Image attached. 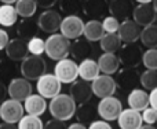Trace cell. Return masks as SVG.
Segmentation results:
<instances>
[{
    "label": "cell",
    "instance_id": "1",
    "mask_svg": "<svg viewBox=\"0 0 157 129\" xmlns=\"http://www.w3.org/2000/svg\"><path fill=\"white\" fill-rule=\"evenodd\" d=\"M76 107L77 105L71 98V95L68 94L57 95L55 98H52L48 105V110H50V114L52 116V118L59 120V121H65V122L68 120H71L72 117H75Z\"/></svg>",
    "mask_w": 157,
    "mask_h": 129
},
{
    "label": "cell",
    "instance_id": "2",
    "mask_svg": "<svg viewBox=\"0 0 157 129\" xmlns=\"http://www.w3.org/2000/svg\"><path fill=\"white\" fill-rule=\"evenodd\" d=\"M69 54H71V40H68L61 33L48 36L46 40V55L50 59L58 62L68 58Z\"/></svg>",
    "mask_w": 157,
    "mask_h": 129
},
{
    "label": "cell",
    "instance_id": "3",
    "mask_svg": "<svg viewBox=\"0 0 157 129\" xmlns=\"http://www.w3.org/2000/svg\"><path fill=\"white\" fill-rule=\"evenodd\" d=\"M22 77L29 81H37L47 73V62L41 55H28L19 64Z\"/></svg>",
    "mask_w": 157,
    "mask_h": 129
},
{
    "label": "cell",
    "instance_id": "4",
    "mask_svg": "<svg viewBox=\"0 0 157 129\" xmlns=\"http://www.w3.org/2000/svg\"><path fill=\"white\" fill-rule=\"evenodd\" d=\"M123 111V103L119 98L109 96L98 102V117L108 122L117 121L120 113Z\"/></svg>",
    "mask_w": 157,
    "mask_h": 129
},
{
    "label": "cell",
    "instance_id": "5",
    "mask_svg": "<svg viewBox=\"0 0 157 129\" xmlns=\"http://www.w3.org/2000/svg\"><path fill=\"white\" fill-rule=\"evenodd\" d=\"M142 57H144V51L135 43L121 46V48L117 52L120 66L123 67H134V69H136L142 63Z\"/></svg>",
    "mask_w": 157,
    "mask_h": 129
},
{
    "label": "cell",
    "instance_id": "6",
    "mask_svg": "<svg viewBox=\"0 0 157 129\" xmlns=\"http://www.w3.org/2000/svg\"><path fill=\"white\" fill-rule=\"evenodd\" d=\"M61 88H62V83L54 76V73H46L41 76L37 81H36V89L40 96L44 99H52L57 95L61 94Z\"/></svg>",
    "mask_w": 157,
    "mask_h": 129
},
{
    "label": "cell",
    "instance_id": "7",
    "mask_svg": "<svg viewBox=\"0 0 157 129\" xmlns=\"http://www.w3.org/2000/svg\"><path fill=\"white\" fill-rule=\"evenodd\" d=\"M54 76L62 84H73L78 78V64L69 58L58 61L54 66Z\"/></svg>",
    "mask_w": 157,
    "mask_h": 129
},
{
    "label": "cell",
    "instance_id": "8",
    "mask_svg": "<svg viewBox=\"0 0 157 129\" xmlns=\"http://www.w3.org/2000/svg\"><path fill=\"white\" fill-rule=\"evenodd\" d=\"M116 74V85L121 92L130 94L138 87V84H141V73L134 67H123Z\"/></svg>",
    "mask_w": 157,
    "mask_h": 129
},
{
    "label": "cell",
    "instance_id": "9",
    "mask_svg": "<svg viewBox=\"0 0 157 129\" xmlns=\"http://www.w3.org/2000/svg\"><path fill=\"white\" fill-rule=\"evenodd\" d=\"M24 105L18 100L14 99H6L0 105V120L7 124L17 125L24 117Z\"/></svg>",
    "mask_w": 157,
    "mask_h": 129
},
{
    "label": "cell",
    "instance_id": "10",
    "mask_svg": "<svg viewBox=\"0 0 157 129\" xmlns=\"http://www.w3.org/2000/svg\"><path fill=\"white\" fill-rule=\"evenodd\" d=\"M32 91L33 87L30 81L24 77H14L7 87V95L10 96V99L18 100L21 103H24L32 95Z\"/></svg>",
    "mask_w": 157,
    "mask_h": 129
},
{
    "label": "cell",
    "instance_id": "11",
    "mask_svg": "<svg viewBox=\"0 0 157 129\" xmlns=\"http://www.w3.org/2000/svg\"><path fill=\"white\" fill-rule=\"evenodd\" d=\"M91 89H92V95L99 98V99L113 96L114 92L117 91L116 80H114L112 76L99 74L91 83Z\"/></svg>",
    "mask_w": 157,
    "mask_h": 129
},
{
    "label": "cell",
    "instance_id": "12",
    "mask_svg": "<svg viewBox=\"0 0 157 129\" xmlns=\"http://www.w3.org/2000/svg\"><path fill=\"white\" fill-rule=\"evenodd\" d=\"M62 17L57 10H44L43 13L39 15L37 25L43 33H48V35H54L61 29V24H62Z\"/></svg>",
    "mask_w": 157,
    "mask_h": 129
},
{
    "label": "cell",
    "instance_id": "13",
    "mask_svg": "<svg viewBox=\"0 0 157 129\" xmlns=\"http://www.w3.org/2000/svg\"><path fill=\"white\" fill-rule=\"evenodd\" d=\"M61 35L68 40H77L84 33V22L78 15H66L62 19L59 29Z\"/></svg>",
    "mask_w": 157,
    "mask_h": 129
},
{
    "label": "cell",
    "instance_id": "14",
    "mask_svg": "<svg viewBox=\"0 0 157 129\" xmlns=\"http://www.w3.org/2000/svg\"><path fill=\"white\" fill-rule=\"evenodd\" d=\"M141 32H142V28L139 26L134 19H127V21H123L121 24H120L117 35H119L121 43L132 44V43H135L136 40H139Z\"/></svg>",
    "mask_w": 157,
    "mask_h": 129
},
{
    "label": "cell",
    "instance_id": "15",
    "mask_svg": "<svg viewBox=\"0 0 157 129\" xmlns=\"http://www.w3.org/2000/svg\"><path fill=\"white\" fill-rule=\"evenodd\" d=\"M69 95L75 100V103L83 105L86 102H90L92 99V89L91 83H87L84 80H76L73 84H71L69 88Z\"/></svg>",
    "mask_w": 157,
    "mask_h": 129
},
{
    "label": "cell",
    "instance_id": "16",
    "mask_svg": "<svg viewBox=\"0 0 157 129\" xmlns=\"http://www.w3.org/2000/svg\"><path fill=\"white\" fill-rule=\"evenodd\" d=\"M157 14L153 8V4H138L134 7L132 19L139 25L141 28H146L149 25H153L156 22Z\"/></svg>",
    "mask_w": 157,
    "mask_h": 129
},
{
    "label": "cell",
    "instance_id": "17",
    "mask_svg": "<svg viewBox=\"0 0 157 129\" xmlns=\"http://www.w3.org/2000/svg\"><path fill=\"white\" fill-rule=\"evenodd\" d=\"M6 54L7 58L13 62H22L25 58L29 55L28 51V41L22 40V39H10L7 47H6Z\"/></svg>",
    "mask_w": 157,
    "mask_h": 129
},
{
    "label": "cell",
    "instance_id": "18",
    "mask_svg": "<svg viewBox=\"0 0 157 129\" xmlns=\"http://www.w3.org/2000/svg\"><path fill=\"white\" fill-rule=\"evenodd\" d=\"M108 7L110 15L121 22L130 19V17L134 13V6L131 0H110L108 3Z\"/></svg>",
    "mask_w": 157,
    "mask_h": 129
},
{
    "label": "cell",
    "instance_id": "19",
    "mask_svg": "<svg viewBox=\"0 0 157 129\" xmlns=\"http://www.w3.org/2000/svg\"><path fill=\"white\" fill-rule=\"evenodd\" d=\"M117 124L120 129H139L144 125V121L139 111L132 109H123L117 118Z\"/></svg>",
    "mask_w": 157,
    "mask_h": 129
},
{
    "label": "cell",
    "instance_id": "20",
    "mask_svg": "<svg viewBox=\"0 0 157 129\" xmlns=\"http://www.w3.org/2000/svg\"><path fill=\"white\" fill-rule=\"evenodd\" d=\"M109 11L106 0H84L83 2V13L90 19L105 18L106 13Z\"/></svg>",
    "mask_w": 157,
    "mask_h": 129
},
{
    "label": "cell",
    "instance_id": "21",
    "mask_svg": "<svg viewBox=\"0 0 157 129\" xmlns=\"http://www.w3.org/2000/svg\"><path fill=\"white\" fill-rule=\"evenodd\" d=\"M127 102H128L130 109L139 111V113H142L145 109H147L150 106L149 94H147L144 88L132 89V91L128 94V96H127Z\"/></svg>",
    "mask_w": 157,
    "mask_h": 129
},
{
    "label": "cell",
    "instance_id": "22",
    "mask_svg": "<svg viewBox=\"0 0 157 129\" xmlns=\"http://www.w3.org/2000/svg\"><path fill=\"white\" fill-rule=\"evenodd\" d=\"M24 109L29 116L40 117L46 113V110L48 109V105H47V100L43 96H40L39 94H32L24 102Z\"/></svg>",
    "mask_w": 157,
    "mask_h": 129
},
{
    "label": "cell",
    "instance_id": "23",
    "mask_svg": "<svg viewBox=\"0 0 157 129\" xmlns=\"http://www.w3.org/2000/svg\"><path fill=\"white\" fill-rule=\"evenodd\" d=\"M76 118L81 124H91V122L97 121L98 117V103H94L92 100L86 102L83 105H78L76 107Z\"/></svg>",
    "mask_w": 157,
    "mask_h": 129
},
{
    "label": "cell",
    "instance_id": "24",
    "mask_svg": "<svg viewBox=\"0 0 157 129\" xmlns=\"http://www.w3.org/2000/svg\"><path fill=\"white\" fill-rule=\"evenodd\" d=\"M99 74L101 70L97 61L88 58V59H84L78 63V77H80V80H84L87 83H92Z\"/></svg>",
    "mask_w": 157,
    "mask_h": 129
},
{
    "label": "cell",
    "instance_id": "25",
    "mask_svg": "<svg viewBox=\"0 0 157 129\" xmlns=\"http://www.w3.org/2000/svg\"><path fill=\"white\" fill-rule=\"evenodd\" d=\"M98 66L102 74L113 76L120 70V62L116 54H106L103 52L99 58H98Z\"/></svg>",
    "mask_w": 157,
    "mask_h": 129
},
{
    "label": "cell",
    "instance_id": "26",
    "mask_svg": "<svg viewBox=\"0 0 157 129\" xmlns=\"http://www.w3.org/2000/svg\"><path fill=\"white\" fill-rule=\"evenodd\" d=\"M39 30H40V28L37 25V21H35L32 18H22V21L19 22L18 28H17L18 37L25 41H29L30 39L36 37Z\"/></svg>",
    "mask_w": 157,
    "mask_h": 129
},
{
    "label": "cell",
    "instance_id": "27",
    "mask_svg": "<svg viewBox=\"0 0 157 129\" xmlns=\"http://www.w3.org/2000/svg\"><path fill=\"white\" fill-rule=\"evenodd\" d=\"M92 54V47L88 40L86 39H77L73 43H71V55L77 61L88 59L90 55Z\"/></svg>",
    "mask_w": 157,
    "mask_h": 129
},
{
    "label": "cell",
    "instance_id": "28",
    "mask_svg": "<svg viewBox=\"0 0 157 129\" xmlns=\"http://www.w3.org/2000/svg\"><path fill=\"white\" fill-rule=\"evenodd\" d=\"M105 35V30H103L102 22L98 21V19H90L88 22L84 24V39L88 40L90 43H94V41H99Z\"/></svg>",
    "mask_w": 157,
    "mask_h": 129
},
{
    "label": "cell",
    "instance_id": "29",
    "mask_svg": "<svg viewBox=\"0 0 157 129\" xmlns=\"http://www.w3.org/2000/svg\"><path fill=\"white\" fill-rule=\"evenodd\" d=\"M101 50L106 54H117L121 48V40L117 33H105L99 40Z\"/></svg>",
    "mask_w": 157,
    "mask_h": 129
},
{
    "label": "cell",
    "instance_id": "30",
    "mask_svg": "<svg viewBox=\"0 0 157 129\" xmlns=\"http://www.w3.org/2000/svg\"><path fill=\"white\" fill-rule=\"evenodd\" d=\"M18 21V13L14 4H2L0 6V25L4 28L13 26Z\"/></svg>",
    "mask_w": 157,
    "mask_h": 129
},
{
    "label": "cell",
    "instance_id": "31",
    "mask_svg": "<svg viewBox=\"0 0 157 129\" xmlns=\"http://www.w3.org/2000/svg\"><path fill=\"white\" fill-rule=\"evenodd\" d=\"M139 40L146 48H157V24L142 28Z\"/></svg>",
    "mask_w": 157,
    "mask_h": 129
},
{
    "label": "cell",
    "instance_id": "32",
    "mask_svg": "<svg viewBox=\"0 0 157 129\" xmlns=\"http://www.w3.org/2000/svg\"><path fill=\"white\" fill-rule=\"evenodd\" d=\"M15 10L18 13V17L32 18L37 11V4L35 0H18L15 3Z\"/></svg>",
    "mask_w": 157,
    "mask_h": 129
},
{
    "label": "cell",
    "instance_id": "33",
    "mask_svg": "<svg viewBox=\"0 0 157 129\" xmlns=\"http://www.w3.org/2000/svg\"><path fill=\"white\" fill-rule=\"evenodd\" d=\"M84 0H59V10L66 15H77L83 11Z\"/></svg>",
    "mask_w": 157,
    "mask_h": 129
},
{
    "label": "cell",
    "instance_id": "34",
    "mask_svg": "<svg viewBox=\"0 0 157 129\" xmlns=\"http://www.w3.org/2000/svg\"><path fill=\"white\" fill-rule=\"evenodd\" d=\"M141 85L145 91H153L157 88V70L146 69L144 73H141Z\"/></svg>",
    "mask_w": 157,
    "mask_h": 129
},
{
    "label": "cell",
    "instance_id": "35",
    "mask_svg": "<svg viewBox=\"0 0 157 129\" xmlns=\"http://www.w3.org/2000/svg\"><path fill=\"white\" fill-rule=\"evenodd\" d=\"M17 127H18V129H43L44 124L40 120V117L26 114V116L22 117V120L17 124Z\"/></svg>",
    "mask_w": 157,
    "mask_h": 129
},
{
    "label": "cell",
    "instance_id": "36",
    "mask_svg": "<svg viewBox=\"0 0 157 129\" xmlns=\"http://www.w3.org/2000/svg\"><path fill=\"white\" fill-rule=\"evenodd\" d=\"M14 74H15V64L13 61H2L0 62V81L10 83L14 78Z\"/></svg>",
    "mask_w": 157,
    "mask_h": 129
},
{
    "label": "cell",
    "instance_id": "37",
    "mask_svg": "<svg viewBox=\"0 0 157 129\" xmlns=\"http://www.w3.org/2000/svg\"><path fill=\"white\" fill-rule=\"evenodd\" d=\"M28 51L30 55H41L46 52V41L41 37L36 36V37L30 39L28 41Z\"/></svg>",
    "mask_w": 157,
    "mask_h": 129
},
{
    "label": "cell",
    "instance_id": "38",
    "mask_svg": "<svg viewBox=\"0 0 157 129\" xmlns=\"http://www.w3.org/2000/svg\"><path fill=\"white\" fill-rule=\"evenodd\" d=\"M142 64L149 70H157V48H147L144 52Z\"/></svg>",
    "mask_w": 157,
    "mask_h": 129
},
{
    "label": "cell",
    "instance_id": "39",
    "mask_svg": "<svg viewBox=\"0 0 157 129\" xmlns=\"http://www.w3.org/2000/svg\"><path fill=\"white\" fill-rule=\"evenodd\" d=\"M120 24H121V22L112 15H106L102 21V26H103L105 33H117V30H119V28H120Z\"/></svg>",
    "mask_w": 157,
    "mask_h": 129
},
{
    "label": "cell",
    "instance_id": "40",
    "mask_svg": "<svg viewBox=\"0 0 157 129\" xmlns=\"http://www.w3.org/2000/svg\"><path fill=\"white\" fill-rule=\"evenodd\" d=\"M141 116H142V121H144L146 125L157 124V110L156 109H153V107L145 109V110L141 113Z\"/></svg>",
    "mask_w": 157,
    "mask_h": 129
},
{
    "label": "cell",
    "instance_id": "41",
    "mask_svg": "<svg viewBox=\"0 0 157 129\" xmlns=\"http://www.w3.org/2000/svg\"><path fill=\"white\" fill-rule=\"evenodd\" d=\"M43 129H68L66 127V122L65 121H59V120H50V121L46 122V125H44Z\"/></svg>",
    "mask_w": 157,
    "mask_h": 129
},
{
    "label": "cell",
    "instance_id": "42",
    "mask_svg": "<svg viewBox=\"0 0 157 129\" xmlns=\"http://www.w3.org/2000/svg\"><path fill=\"white\" fill-rule=\"evenodd\" d=\"M88 129H113L110 125V122L103 121V120H97V121L91 122Z\"/></svg>",
    "mask_w": 157,
    "mask_h": 129
},
{
    "label": "cell",
    "instance_id": "43",
    "mask_svg": "<svg viewBox=\"0 0 157 129\" xmlns=\"http://www.w3.org/2000/svg\"><path fill=\"white\" fill-rule=\"evenodd\" d=\"M36 4H37V7H41L44 8V10H50L51 7H54L55 4H57V2H59V0H35Z\"/></svg>",
    "mask_w": 157,
    "mask_h": 129
},
{
    "label": "cell",
    "instance_id": "44",
    "mask_svg": "<svg viewBox=\"0 0 157 129\" xmlns=\"http://www.w3.org/2000/svg\"><path fill=\"white\" fill-rule=\"evenodd\" d=\"M8 41H10V36H8V33L6 32L4 29H0V51H2V50H6Z\"/></svg>",
    "mask_w": 157,
    "mask_h": 129
},
{
    "label": "cell",
    "instance_id": "45",
    "mask_svg": "<svg viewBox=\"0 0 157 129\" xmlns=\"http://www.w3.org/2000/svg\"><path fill=\"white\" fill-rule=\"evenodd\" d=\"M149 103H150V107H153V109H156L157 110V88H155L153 91H150Z\"/></svg>",
    "mask_w": 157,
    "mask_h": 129
},
{
    "label": "cell",
    "instance_id": "46",
    "mask_svg": "<svg viewBox=\"0 0 157 129\" xmlns=\"http://www.w3.org/2000/svg\"><path fill=\"white\" fill-rule=\"evenodd\" d=\"M6 96H7V87L4 85V83L0 81V105L6 100Z\"/></svg>",
    "mask_w": 157,
    "mask_h": 129
},
{
    "label": "cell",
    "instance_id": "47",
    "mask_svg": "<svg viewBox=\"0 0 157 129\" xmlns=\"http://www.w3.org/2000/svg\"><path fill=\"white\" fill-rule=\"evenodd\" d=\"M68 129H88V127H86L81 122H75V124H71L68 127Z\"/></svg>",
    "mask_w": 157,
    "mask_h": 129
},
{
    "label": "cell",
    "instance_id": "48",
    "mask_svg": "<svg viewBox=\"0 0 157 129\" xmlns=\"http://www.w3.org/2000/svg\"><path fill=\"white\" fill-rule=\"evenodd\" d=\"M0 129H18V127L14 124H7V122H3L0 124Z\"/></svg>",
    "mask_w": 157,
    "mask_h": 129
},
{
    "label": "cell",
    "instance_id": "49",
    "mask_svg": "<svg viewBox=\"0 0 157 129\" xmlns=\"http://www.w3.org/2000/svg\"><path fill=\"white\" fill-rule=\"evenodd\" d=\"M0 2H2L3 4H15L18 0H0Z\"/></svg>",
    "mask_w": 157,
    "mask_h": 129
},
{
    "label": "cell",
    "instance_id": "50",
    "mask_svg": "<svg viewBox=\"0 0 157 129\" xmlns=\"http://www.w3.org/2000/svg\"><path fill=\"white\" fill-rule=\"evenodd\" d=\"M135 2H138V4H150L153 0H135Z\"/></svg>",
    "mask_w": 157,
    "mask_h": 129
},
{
    "label": "cell",
    "instance_id": "51",
    "mask_svg": "<svg viewBox=\"0 0 157 129\" xmlns=\"http://www.w3.org/2000/svg\"><path fill=\"white\" fill-rule=\"evenodd\" d=\"M139 129H157V128L153 127V125H146V124H145V125H142Z\"/></svg>",
    "mask_w": 157,
    "mask_h": 129
},
{
    "label": "cell",
    "instance_id": "52",
    "mask_svg": "<svg viewBox=\"0 0 157 129\" xmlns=\"http://www.w3.org/2000/svg\"><path fill=\"white\" fill-rule=\"evenodd\" d=\"M153 8H155V11H156V14H157V0H153Z\"/></svg>",
    "mask_w": 157,
    "mask_h": 129
},
{
    "label": "cell",
    "instance_id": "53",
    "mask_svg": "<svg viewBox=\"0 0 157 129\" xmlns=\"http://www.w3.org/2000/svg\"><path fill=\"white\" fill-rule=\"evenodd\" d=\"M109 2H110V0H109Z\"/></svg>",
    "mask_w": 157,
    "mask_h": 129
}]
</instances>
